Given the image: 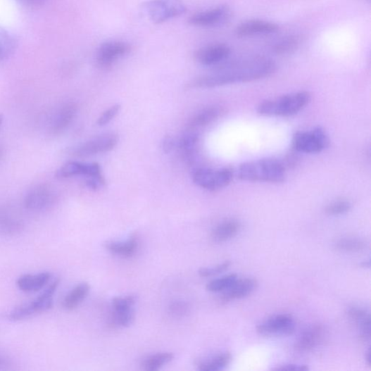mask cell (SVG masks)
I'll list each match as a JSON object with an SVG mask.
<instances>
[{"label":"cell","mask_w":371,"mask_h":371,"mask_svg":"<svg viewBox=\"0 0 371 371\" xmlns=\"http://www.w3.org/2000/svg\"><path fill=\"white\" fill-rule=\"evenodd\" d=\"M292 144L296 151L307 154L322 152L329 146V139L327 132L321 128L295 134Z\"/></svg>","instance_id":"obj_6"},{"label":"cell","mask_w":371,"mask_h":371,"mask_svg":"<svg viewBox=\"0 0 371 371\" xmlns=\"http://www.w3.org/2000/svg\"><path fill=\"white\" fill-rule=\"evenodd\" d=\"M360 265L363 267V268H370V260H366V261H363Z\"/></svg>","instance_id":"obj_43"},{"label":"cell","mask_w":371,"mask_h":371,"mask_svg":"<svg viewBox=\"0 0 371 371\" xmlns=\"http://www.w3.org/2000/svg\"><path fill=\"white\" fill-rule=\"evenodd\" d=\"M365 360L367 362V365H370V363H371V360H370V348H369L367 351V352L365 353Z\"/></svg>","instance_id":"obj_42"},{"label":"cell","mask_w":371,"mask_h":371,"mask_svg":"<svg viewBox=\"0 0 371 371\" xmlns=\"http://www.w3.org/2000/svg\"><path fill=\"white\" fill-rule=\"evenodd\" d=\"M231 48L222 43L203 46L195 52V60L205 66H212L226 61L231 55Z\"/></svg>","instance_id":"obj_12"},{"label":"cell","mask_w":371,"mask_h":371,"mask_svg":"<svg viewBox=\"0 0 371 371\" xmlns=\"http://www.w3.org/2000/svg\"><path fill=\"white\" fill-rule=\"evenodd\" d=\"M325 336V329L323 326L312 325L305 329L296 340L294 348L299 353L311 352L324 341Z\"/></svg>","instance_id":"obj_15"},{"label":"cell","mask_w":371,"mask_h":371,"mask_svg":"<svg viewBox=\"0 0 371 371\" xmlns=\"http://www.w3.org/2000/svg\"><path fill=\"white\" fill-rule=\"evenodd\" d=\"M198 140L199 137L195 133L185 134L180 142V150L187 156L192 155Z\"/></svg>","instance_id":"obj_33"},{"label":"cell","mask_w":371,"mask_h":371,"mask_svg":"<svg viewBox=\"0 0 371 371\" xmlns=\"http://www.w3.org/2000/svg\"><path fill=\"white\" fill-rule=\"evenodd\" d=\"M232 12L227 6H220L205 11L196 13L189 17L188 22L198 27H215L227 23Z\"/></svg>","instance_id":"obj_9"},{"label":"cell","mask_w":371,"mask_h":371,"mask_svg":"<svg viewBox=\"0 0 371 371\" xmlns=\"http://www.w3.org/2000/svg\"><path fill=\"white\" fill-rule=\"evenodd\" d=\"M351 207V203L348 201H337L327 207L326 213L329 215H340L349 212Z\"/></svg>","instance_id":"obj_34"},{"label":"cell","mask_w":371,"mask_h":371,"mask_svg":"<svg viewBox=\"0 0 371 371\" xmlns=\"http://www.w3.org/2000/svg\"><path fill=\"white\" fill-rule=\"evenodd\" d=\"M193 181L197 186L214 191L227 187L234 179V171L229 168L210 169L198 168L193 174Z\"/></svg>","instance_id":"obj_5"},{"label":"cell","mask_w":371,"mask_h":371,"mask_svg":"<svg viewBox=\"0 0 371 371\" xmlns=\"http://www.w3.org/2000/svg\"><path fill=\"white\" fill-rule=\"evenodd\" d=\"M16 48V39L5 29L0 28V61L12 55Z\"/></svg>","instance_id":"obj_31"},{"label":"cell","mask_w":371,"mask_h":371,"mask_svg":"<svg viewBox=\"0 0 371 371\" xmlns=\"http://www.w3.org/2000/svg\"><path fill=\"white\" fill-rule=\"evenodd\" d=\"M86 184L89 189L96 191L105 186L106 181L103 175L87 177Z\"/></svg>","instance_id":"obj_38"},{"label":"cell","mask_w":371,"mask_h":371,"mask_svg":"<svg viewBox=\"0 0 371 371\" xmlns=\"http://www.w3.org/2000/svg\"><path fill=\"white\" fill-rule=\"evenodd\" d=\"M87 163L71 161L65 163L56 171V176L58 179H66L76 176H85Z\"/></svg>","instance_id":"obj_29"},{"label":"cell","mask_w":371,"mask_h":371,"mask_svg":"<svg viewBox=\"0 0 371 371\" xmlns=\"http://www.w3.org/2000/svg\"><path fill=\"white\" fill-rule=\"evenodd\" d=\"M56 201L55 194L47 185H39L32 189L25 197L27 209L40 212L51 208Z\"/></svg>","instance_id":"obj_11"},{"label":"cell","mask_w":371,"mask_h":371,"mask_svg":"<svg viewBox=\"0 0 371 371\" xmlns=\"http://www.w3.org/2000/svg\"><path fill=\"white\" fill-rule=\"evenodd\" d=\"M118 142V137L116 134H103L95 137L77 147L74 151V155L79 157H87L110 152L114 149Z\"/></svg>","instance_id":"obj_10"},{"label":"cell","mask_w":371,"mask_h":371,"mask_svg":"<svg viewBox=\"0 0 371 371\" xmlns=\"http://www.w3.org/2000/svg\"><path fill=\"white\" fill-rule=\"evenodd\" d=\"M275 370H293V371H306L309 370L308 366L306 365L287 364L274 368Z\"/></svg>","instance_id":"obj_39"},{"label":"cell","mask_w":371,"mask_h":371,"mask_svg":"<svg viewBox=\"0 0 371 371\" xmlns=\"http://www.w3.org/2000/svg\"><path fill=\"white\" fill-rule=\"evenodd\" d=\"M238 177L246 182L282 183L285 181L286 170L275 160H258L241 165Z\"/></svg>","instance_id":"obj_2"},{"label":"cell","mask_w":371,"mask_h":371,"mask_svg":"<svg viewBox=\"0 0 371 371\" xmlns=\"http://www.w3.org/2000/svg\"><path fill=\"white\" fill-rule=\"evenodd\" d=\"M366 246V242L358 238H342L335 243V249L344 253H359L363 251Z\"/></svg>","instance_id":"obj_30"},{"label":"cell","mask_w":371,"mask_h":371,"mask_svg":"<svg viewBox=\"0 0 371 371\" xmlns=\"http://www.w3.org/2000/svg\"><path fill=\"white\" fill-rule=\"evenodd\" d=\"M131 46L122 41H108L98 47L95 62L98 67L109 68L119 59L126 56L131 51Z\"/></svg>","instance_id":"obj_7"},{"label":"cell","mask_w":371,"mask_h":371,"mask_svg":"<svg viewBox=\"0 0 371 371\" xmlns=\"http://www.w3.org/2000/svg\"><path fill=\"white\" fill-rule=\"evenodd\" d=\"M170 313L175 317H183L189 313V306L184 302H175L169 308Z\"/></svg>","instance_id":"obj_37"},{"label":"cell","mask_w":371,"mask_h":371,"mask_svg":"<svg viewBox=\"0 0 371 371\" xmlns=\"http://www.w3.org/2000/svg\"><path fill=\"white\" fill-rule=\"evenodd\" d=\"M231 265L230 261H226L213 268H204L198 271L199 276L203 278H208L222 273Z\"/></svg>","instance_id":"obj_35"},{"label":"cell","mask_w":371,"mask_h":371,"mask_svg":"<svg viewBox=\"0 0 371 371\" xmlns=\"http://www.w3.org/2000/svg\"><path fill=\"white\" fill-rule=\"evenodd\" d=\"M174 359L175 355L171 353H160L144 358L142 367L147 371L158 370Z\"/></svg>","instance_id":"obj_28"},{"label":"cell","mask_w":371,"mask_h":371,"mask_svg":"<svg viewBox=\"0 0 371 371\" xmlns=\"http://www.w3.org/2000/svg\"><path fill=\"white\" fill-rule=\"evenodd\" d=\"M2 155H3V149H2V147L0 146V158H1Z\"/></svg>","instance_id":"obj_46"},{"label":"cell","mask_w":371,"mask_h":371,"mask_svg":"<svg viewBox=\"0 0 371 371\" xmlns=\"http://www.w3.org/2000/svg\"><path fill=\"white\" fill-rule=\"evenodd\" d=\"M4 120V116L3 115H0V128H1L3 125Z\"/></svg>","instance_id":"obj_44"},{"label":"cell","mask_w":371,"mask_h":371,"mask_svg":"<svg viewBox=\"0 0 371 371\" xmlns=\"http://www.w3.org/2000/svg\"><path fill=\"white\" fill-rule=\"evenodd\" d=\"M59 284L60 280L58 279L49 285L35 301L30 303L34 314L44 313L52 309L54 306V295L55 294Z\"/></svg>","instance_id":"obj_22"},{"label":"cell","mask_w":371,"mask_h":371,"mask_svg":"<svg viewBox=\"0 0 371 371\" xmlns=\"http://www.w3.org/2000/svg\"><path fill=\"white\" fill-rule=\"evenodd\" d=\"M295 321L290 314L271 316L257 327V332L265 337H284L294 333Z\"/></svg>","instance_id":"obj_8"},{"label":"cell","mask_w":371,"mask_h":371,"mask_svg":"<svg viewBox=\"0 0 371 371\" xmlns=\"http://www.w3.org/2000/svg\"><path fill=\"white\" fill-rule=\"evenodd\" d=\"M277 70L274 61L256 58L220 67L208 75L196 78L189 88H214L237 83L250 82L270 77Z\"/></svg>","instance_id":"obj_1"},{"label":"cell","mask_w":371,"mask_h":371,"mask_svg":"<svg viewBox=\"0 0 371 371\" xmlns=\"http://www.w3.org/2000/svg\"><path fill=\"white\" fill-rule=\"evenodd\" d=\"M279 31L277 24L263 20H246L236 28L235 34L238 37H253L274 34Z\"/></svg>","instance_id":"obj_14"},{"label":"cell","mask_w":371,"mask_h":371,"mask_svg":"<svg viewBox=\"0 0 371 371\" xmlns=\"http://www.w3.org/2000/svg\"><path fill=\"white\" fill-rule=\"evenodd\" d=\"M303 42L301 35H289L276 42L272 46V51L279 56L289 55L298 51Z\"/></svg>","instance_id":"obj_24"},{"label":"cell","mask_w":371,"mask_h":371,"mask_svg":"<svg viewBox=\"0 0 371 371\" xmlns=\"http://www.w3.org/2000/svg\"><path fill=\"white\" fill-rule=\"evenodd\" d=\"M135 298L132 296L115 298L112 302L113 323L121 327H130L134 319Z\"/></svg>","instance_id":"obj_13"},{"label":"cell","mask_w":371,"mask_h":371,"mask_svg":"<svg viewBox=\"0 0 371 371\" xmlns=\"http://www.w3.org/2000/svg\"><path fill=\"white\" fill-rule=\"evenodd\" d=\"M258 282L251 278L237 279L235 282L221 295L220 300L227 303L240 300L250 295L256 289Z\"/></svg>","instance_id":"obj_16"},{"label":"cell","mask_w":371,"mask_h":371,"mask_svg":"<svg viewBox=\"0 0 371 371\" xmlns=\"http://www.w3.org/2000/svg\"><path fill=\"white\" fill-rule=\"evenodd\" d=\"M51 275L44 272L38 275H26L17 280L18 287L24 292H35L43 289L51 280Z\"/></svg>","instance_id":"obj_19"},{"label":"cell","mask_w":371,"mask_h":371,"mask_svg":"<svg viewBox=\"0 0 371 371\" xmlns=\"http://www.w3.org/2000/svg\"><path fill=\"white\" fill-rule=\"evenodd\" d=\"M175 146V142L174 139L170 136L165 137L163 141V150L165 153L168 154L170 153L174 149Z\"/></svg>","instance_id":"obj_40"},{"label":"cell","mask_w":371,"mask_h":371,"mask_svg":"<svg viewBox=\"0 0 371 371\" xmlns=\"http://www.w3.org/2000/svg\"><path fill=\"white\" fill-rule=\"evenodd\" d=\"M232 360L229 352L219 353L198 363V369L203 371H216L225 369Z\"/></svg>","instance_id":"obj_26"},{"label":"cell","mask_w":371,"mask_h":371,"mask_svg":"<svg viewBox=\"0 0 371 371\" xmlns=\"http://www.w3.org/2000/svg\"><path fill=\"white\" fill-rule=\"evenodd\" d=\"M222 112L224 111L220 107L207 108L194 115L189 122V126L194 128L207 126L218 118Z\"/></svg>","instance_id":"obj_25"},{"label":"cell","mask_w":371,"mask_h":371,"mask_svg":"<svg viewBox=\"0 0 371 371\" xmlns=\"http://www.w3.org/2000/svg\"><path fill=\"white\" fill-rule=\"evenodd\" d=\"M148 17L156 24L181 16L187 11L183 0H150L142 5Z\"/></svg>","instance_id":"obj_4"},{"label":"cell","mask_w":371,"mask_h":371,"mask_svg":"<svg viewBox=\"0 0 371 371\" xmlns=\"http://www.w3.org/2000/svg\"><path fill=\"white\" fill-rule=\"evenodd\" d=\"M120 110V105H115L111 107L98 118L97 125L101 127L108 125L118 115Z\"/></svg>","instance_id":"obj_36"},{"label":"cell","mask_w":371,"mask_h":371,"mask_svg":"<svg viewBox=\"0 0 371 371\" xmlns=\"http://www.w3.org/2000/svg\"><path fill=\"white\" fill-rule=\"evenodd\" d=\"M77 112V106L74 103L65 105L56 115L51 132L54 135H58L65 131L70 125L73 118H75Z\"/></svg>","instance_id":"obj_18"},{"label":"cell","mask_w":371,"mask_h":371,"mask_svg":"<svg viewBox=\"0 0 371 371\" xmlns=\"http://www.w3.org/2000/svg\"><path fill=\"white\" fill-rule=\"evenodd\" d=\"M4 364H6L5 359L0 356V366L4 365Z\"/></svg>","instance_id":"obj_45"},{"label":"cell","mask_w":371,"mask_h":371,"mask_svg":"<svg viewBox=\"0 0 371 371\" xmlns=\"http://www.w3.org/2000/svg\"><path fill=\"white\" fill-rule=\"evenodd\" d=\"M90 291V286L83 282L74 287L65 296L63 306L65 310L76 309L87 298Z\"/></svg>","instance_id":"obj_23"},{"label":"cell","mask_w":371,"mask_h":371,"mask_svg":"<svg viewBox=\"0 0 371 371\" xmlns=\"http://www.w3.org/2000/svg\"><path fill=\"white\" fill-rule=\"evenodd\" d=\"M21 6L33 8L42 4L44 0H16Z\"/></svg>","instance_id":"obj_41"},{"label":"cell","mask_w":371,"mask_h":371,"mask_svg":"<svg viewBox=\"0 0 371 371\" xmlns=\"http://www.w3.org/2000/svg\"><path fill=\"white\" fill-rule=\"evenodd\" d=\"M23 225L20 220L6 212H0V234L14 235L20 232Z\"/></svg>","instance_id":"obj_27"},{"label":"cell","mask_w":371,"mask_h":371,"mask_svg":"<svg viewBox=\"0 0 371 371\" xmlns=\"http://www.w3.org/2000/svg\"><path fill=\"white\" fill-rule=\"evenodd\" d=\"M241 228L240 222L234 219L220 222L212 232L211 238L217 243L225 242L234 238Z\"/></svg>","instance_id":"obj_21"},{"label":"cell","mask_w":371,"mask_h":371,"mask_svg":"<svg viewBox=\"0 0 371 371\" xmlns=\"http://www.w3.org/2000/svg\"><path fill=\"white\" fill-rule=\"evenodd\" d=\"M237 279L236 275H230L226 277L210 282L206 289L211 292L224 291L229 289Z\"/></svg>","instance_id":"obj_32"},{"label":"cell","mask_w":371,"mask_h":371,"mask_svg":"<svg viewBox=\"0 0 371 371\" xmlns=\"http://www.w3.org/2000/svg\"><path fill=\"white\" fill-rule=\"evenodd\" d=\"M310 100L308 92L292 93L260 103L258 112L265 116L290 117L303 111Z\"/></svg>","instance_id":"obj_3"},{"label":"cell","mask_w":371,"mask_h":371,"mask_svg":"<svg viewBox=\"0 0 371 371\" xmlns=\"http://www.w3.org/2000/svg\"><path fill=\"white\" fill-rule=\"evenodd\" d=\"M348 315L356 324L361 340L370 341L371 329L369 311L363 308L353 306L348 309Z\"/></svg>","instance_id":"obj_17"},{"label":"cell","mask_w":371,"mask_h":371,"mask_svg":"<svg viewBox=\"0 0 371 371\" xmlns=\"http://www.w3.org/2000/svg\"><path fill=\"white\" fill-rule=\"evenodd\" d=\"M106 249L111 253L119 257L131 258L138 251V238L137 236H132L126 241H108L106 244Z\"/></svg>","instance_id":"obj_20"}]
</instances>
